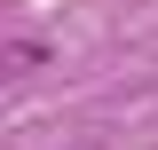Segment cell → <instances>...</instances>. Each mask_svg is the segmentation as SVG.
<instances>
[{
    "instance_id": "6da1fadb",
    "label": "cell",
    "mask_w": 158,
    "mask_h": 150,
    "mask_svg": "<svg viewBox=\"0 0 158 150\" xmlns=\"http://www.w3.org/2000/svg\"><path fill=\"white\" fill-rule=\"evenodd\" d=\"M8 63H16V71H40V63H48V48H40V40H16V48H8Z\"/></svg>"
}]
</instances>
